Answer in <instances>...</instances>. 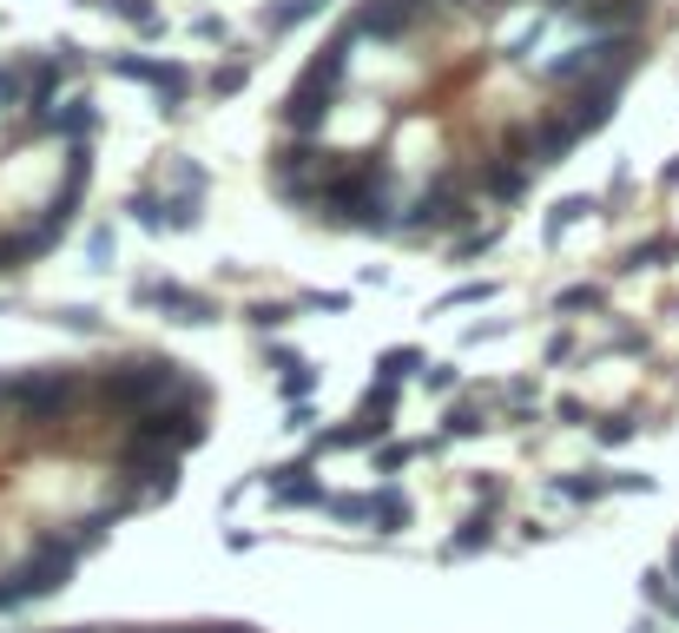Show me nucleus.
Instances as JSON below:
<instances>
[{
  "label": "nucleus",
  "mask_w": 679,
  "mask_h": 633,
  "mask_svg": "<svg viewBox=\"0 0 679 633\" xmlns=\"http://www.w3.org/2000/svg\"><path fill=\"white\" fill-rule=\"evenodd\" d=\"M73 568H79L73 542H66V535H40V542L26 548V561L0 575V614H20V608H33V601L59 594V588L73 581Z\"/></svg>",
  "instance_id": "1"
},
{
  "label": "nucleus",
  "mask_w": 679,
  "mask_h": 633,
  "mask_svg": "<svg viewBox=\"0 0 679 633\" xmlns=\"http://www.w3.org/2000/svg\"><path fill=\"white\" fill-rule=\"evenodd\" d=\"M178 376H185V363H172V357H132V363L106 370L99 396H106V410H119V416H145V410L172 403Z\"/></svg>",
  "instance_id": "2"
},
{
  "label": "nucleus",
  "mask_w": 679,
  "mask_h": 633,
  "mask_svg": "<svg viewBox=\"0 0 679 633\" xmlns=\"http://www.w3.org/2000/svg\"><path fill=\"white\" fill-rule=\"evenodd\" d=\"M330 165H337V152H324L317 139H291V145H277L271 152V192L284 198V205H317V192H324V178H330Z\"/></svg>",
  "instance_id": "3"
},
{
  "label": "nucleus",
  "mask_w": 679,
  "mask_h": 633,
  "mask_svg": "<svg viewBox=\"0 0 679 633\" xmlns=\"http://www.w3.org/2000/svg\"><path fill=\"white\" fill-rule=\"evenodd\" d=\"M0 403H13L26 423H66L79 403V376L73 370H26V376H0Z\"/></svg>",
  "instance_id": "4"
},
{
  "label": "nucleus",
  "mask_w": 679,
  "mask_h": 633,
  "mask_svg": "<svg viewBox=\"0 0 679 633\" xmlns=\"http://www.w3.org/2000/svg\"><path fill=\"white\" fill-rule=\"evenodd\" d=\"M475 205H469V192H462V172L456 165H442L429 185H423V198L409 205V218H403V231L409 238H423V231H449V225H462Z\"/></svg>",
  "instance_id": "5"
},
{
  "label": "nucleus",
  "mask_w": 679,
  "mask_h": 633,
  "mask_svg": "<svg viewBox=\"0 0 679 633\" xmlns=\"http://www.w3.org/2000/svg\"><path fill=\"white\" fill-rule=\"evenodd\" d=\"M337 92H343V86H330V79L304 73V79L284 92V106H277L284 132H291V139H317V132L330 125V112H337Z\"/></svg>",
  "instance_id": "6"
},
{
  "label": "nucleus",
  "mask_w": 679,
  "mask_h": 633,
  "mask_svg": "<svg viewBox=\"0 0 679 633\" xmlns=\"http://www.w3.org/2000/svg\"><path fill=\"white\" fill-rule=\"evenodd\" d=\"M139 304H152V310H165L172 324H218V297H205V291H191V284H172V277H145L139 291H132Z\"/></svg>",
  "instance_id": "7"
},
{
  "label": "nucleus",
  "mask_w": 679,
  "mask_h": 633,
  "mask_svg": "<svg viewBox=\"0 0 679 633\" xmlns=\"http://www.w3.org/2000/svg\"><path fill=\"white\" fill-rule=\"evenodd\" d=\"M429 13V0H363L350 20L363 26V40H383V46H396V40H409L416 33V20Z\"/></svg>",
  "instance_id": "8"
},
{
  "label": "nucleus",
  "mask_w": 679,
  "mask_h": 633,
  "mask_svg": "<svg viewBox=\"0 0 679 633\" xmlns=\"http://www.w3.org/2000/svg\"><path fill=\"white\" fill-rule=\"evenodd\" d=\"M264 489H271V509L277 515H297V509H324L330 502V489L310 476V462L297 456V462H284V469H271L264 476Z\"/></svg>",
  "instance_id": "9"
},
{
  "label": "nucleus",
  "mask_w": 679,
  "mask_h": 633,
  "mask_svg": "<svg viewBox=\"0 0 679 633\" xmlns=\"http://www.w3.org/2000/svg\"><path fill=\"white\" fill-rule=\"evenodd\" d=\"M568 20L588 26V40H601V33H634V26L647 20V0H581Z\"/></svg>",
  "instance_id": "10"
},
{
  "label": "nucleus",
  "mask_w": 679,
  "mask_h": 633,
  "mask_svg": "<svg viewBox=\"0 0 679 633\" xmlns=\"http://www.w3.org/2000/svg\"><path fill=\"white\" fill-rule=\"evenodd\" d=\"M271 370H277V396L297 410V403H310L317 396V370L297 357V350H284V343H271Z\"/></svg>",
  "instance_id": "11"
},
{
  "label": "nucleus",
  "mask_w": 679,
  "mask_h": 633,
  "mask_svg": "<svg viewBox=\"0 0 679 633\" xmlns=\"http://www.w3.org/2000/svg\"><path fill=\"white\" fill-rule=\"evenodd\" d=\"M528 139H535V172H541V165H561V159H568V145H574L581 132H574V119H568V112H548V119H535V125H528Z\"/></svg>",
  "instance_id": "12"
},
{
  "label": "nucleus",
  "mask_w": 679,
  "mask_h": 633,
  "mask_svg": "<svg viewBox=\"0 0 679 633\" xmlns=\"http://www.w3.org/2000/svg\"><path fill=\"white\" fill-rule=\"evenodd\" d=\"M614 99H621V86H574V106H568L574 132H601L614 119Z\"/></svg>",
  "instance_id": "13"
},
{
  "label": "nucleus",
  "mask_w": 679,
  "mask_h": 633,
  "mask_svg": "<svg viewBox=\"0 0 679 633\" xmlns=\"http://www.w3.org/2000/svg\"><path fill=\"white\" fill-rule=\"evenodd\" d=\"M528 185H535V165H522V159H495V165H482V192H489L495 205H515Z\"/></svg>",
  "instance_id": "14"
},
{
  "label": "nucleus",
  "mask_w": 679,
  "mask_h": 633,
  "mask_svg": "<svg viewBox=\"0 0 679 633\" xmlns=\"http://www.w3.org/2000/svg\"><path fill=\"white\" fill-rule=\"evenodd\" d=\"M53 132H59L66 145H86V139L99 132V106H92L86 92H79V99H66V106L53 112Z\"/></svg>",
  "instance_id": "15"
},
{
  "label": "nucleus",
  "mask_w": 679,
  "mask_h": 633,
  "mask_svg": "<svg viewBox=\"0 0 679 633\" xmlns=\"http://www.w3.org/2000/svg\"><path fill=\"white\" fill-rule=\"evenodd\" d=\"M482 548H495V515H469V522L442 542L449 561H469V555H482Z\"/></svg>",
  "instance_id": "16"
},
{
  "label": "nucleus",
  "mask_w": 679,
  "mask_h": 633,
  "mask_svg": "<svg viewBox=\"0 0 679 633\" xmlns=\"http://www.w3.org/2000/svg\"><path fill=\"white\" fill-rule=\"evenodd\" d=\"M370 522H376V535H403V528L416 522V509H409V495H403L396 482H383V489H376V515H370Z\"/></svg>",
  "instance_id": "17"
},
{
  "label": "nucleus",
  "mask_w": 679,
  "mask_h": 633,
  "mask_svg": "<svg viewBox=\"0 0 679 633\" xmlns=\"http://www.w3.org/2000/svg\"><path fill=\"white\" fill-rule=\"evenodd\" d=\"M317 13H324V0H271V7H264V33L284 40V33H297L304 20H317Z\"/></svg>",
  "instance_id": "18"
},
{
  "label": "nucleus",
  "mask_w": 679,
  "mask_h": 633,
  "mask_svg": "<svg viewBox=\"0 0 679 633\" xmlns=\"http://www.w3.org/2000/svg\"><path fill=\"white\" fill-rule=\"evenodd\" d=\"M86 7H99V13H112V20H125L132 33H165V13H158L152 0H86Z\"/></svg>",
  "instance_id": "19"
},
{
  "label": "nucleus",
  "mask_w": 679,
  "mask_h": 633,
  "mask_svg": "<svg viewBox=\"0 0 679 633\" xmlns=\"http://www.w3.org/2000/svg\"><path fill=\"white\" fill-rule=\"evenodd\" d=\"M423 370H429V357H423V350H409V343H396V350H383V357H376V383H396V390H403L409 376H423Z\"/></svg>",
  "instance_id": "20"
},
{
  "label": "nucleus",
  "mask_w": 679,
  "mask_h": 633,
  "mask_svg": "<svg viewBox=\"0 0 679 633\" xmlns=\"http://www.w3.org/2000/svg\"><path fill=\"white\" fill-rule=\"evenodd\" d=\"M607 489H614V476H555V482H548V495H555V502H574V509L601 502Z\"/></svg>",
  "instance_id": "21"
},
{
  "label": "nucleus",
  "mask_w": 679,
  "mask_h": 633,
  "mask_svg": "<svg viewBox=\"0 0 679 633\" xmlns=\"http://www.w3.org/2000/svg\"><path fill=\"white\" fill-rule=\"evenodd\" d=\"M119 515H125V509H99V515L73 522V535H66V542H73V555H92V548H99V542H106V535L119 528Z\"/></svg>",
  "instance_id": "22"
},
{
  "label": "nucleus",
  "mask_w": 679,
  "mask_h": 633,
  "mask_svg": "<svg viewBox=\"0 0 679 633\" xmlns=\"http://www.w3.org/2000/svg\"><path fill=\"white\" fill-rule=\"evenodd\" d=\"M152 92H158V112H178V106L191 99V73H185L178 59H165V66H158V86H152Z\"/></svg>",
  "instance_id": "23"
},
{
  "label": "nucleus",
  "mask_w": 679,
  "mask_h": 633,
  "mask_svg": "<svg viewBox=\"0 0 679 633\" xmlns=\"http://www.w3.org/2000/svg\"><path fill=\"white\" fill-rule=\"evenodd\" d=\"M588 211H601V205H594V198H581V192H574V198H561V205L548 211V231H541V238H548V244H561V238H568Z\"/></svg>",
  "instance_id": "24"
},
{
  "label": "nucleus",
  "mask_w": 679,
  "mask_h": 633,
  "mask_svg": "<svg viewBox=\"0 0 679 633\" xmlns=\"http://www.w3.org/2000/svg\"><path fill=\"white\" fill-rule=\"evenodd\" d=\"M324 515H330V522H343V528H363V522L376 515V495H343V489H330Z\"/></svg>",
  "instance_id": "25"
},
{
  "label": "nucleus",
  "mask_w": 679,
  "mask_h": 633,
  "mask_svg": "<svg viewBox=\"0 0 679 633\" xmlns=\"http://www.w3.org/2000/svg\"><path fill=\"white\" fill-rule=\"evenodd\" d=\"M205 86H211V99H238V92L251 86V59L238 53V59H224V66H211V79H205Z\"/></svg>",
  "instance_id": "26"
},
{
  "label": "nucleus",
  "mask_w": 679,
  "mask_h": 633,
  "mask_svg": "<svg viewBox=\"0 0 679 633\" xmlns=\"http://www.w3.org/2000/svg\"><path fill=\"white\" fill-rule=\"evenodd\" d=\"M205 185H211V178H205L198 159H172V192H165V198H191V205H205Z\"/></svg>",
  "instance_id": "27"
},
{
  "label": "nucleus",
  "mask_w": 679,
  "mask_h": 633,
  "mask_svg": "<svg viewBox=\"0 0 679 633\" xmlns=\"http://www.w3.org/2000/svg\"><path fill=\"white\" fill-rule=\"evenodd\" d=\"M125 211H132V225H139V231L165 238V192H132V198H125Z\"/></svg>",
  "instance_id": "28"
},
{
  "label": "nucleus",
  "mask_w": 679,
  "mask_h": 633,
  "mask_svg": "<svg viewBox=\"0 0 679 633\" xmlns=\"http://www.w3.org/2000/svg\"><path fill=\"white\" fill-rule=\"evenodd\" d=\"M436 449H442L436 436H429V443H383V449H376V469H383V476H396V469H409L416 456H436Z\"/></svg>",
  "instance_id": "29"
},
{
  "label": "nucleus",
  "mask_w": 679,
  "mask_h": 633,
  "mask_svg": "<svg viewBox=\"0 0 679 633\" xmlns=\"http://www.w3.org/2000/svg\"><path fill=\"white\" fill-rule=\"evenodd\" d=\"M640 594H647L660 614H673V621H679V581H673V568H654V575L640 581Z\"/></svg>",
  "instance_id": "30"
},
{
  "label": "nucleus",
  "mask_w": 679,
  "mask_h": 633,
  "mask_svg": "<svg viewBox=\"0 0 679 633\" xmlns=\"http://www.w3.org/2000/svg\"><path fill=\"white\" fill-rule=\"evenodd\" d=\"M158 66H165V59H145V53H119V59H112V79H132V86H158Z\"/></svg>",
  "instance_id": "31"
},
{
  "label": "nucleus",
  "mask_w": 679,
  "mask_h": 633,
  "mask_svg": "<svg viewBox=\"0 0 679 633\" xmlns=\"http://www.w3.org/2000/svg\"><path fill=\"white\" fill-rule=\"evenodd\" d=\"M667 258H679V238H647V244L627 251V271H654V264H667Z\"/></svg>",
  "instance_id": "32"
},
{
  "label": "nucleus",
  "mask_w": 679,
  "mask_h": 633,
  "mask_svg": "<svg viewBox=\"0 0 679 633\" xmlns=\"http://www.w3.org/2000/svg\"><path fill=\"white\" fill-rule=\"evenodd\" d=\"M357 416H370V423H396V383H370Z\"/></svg>",
  "instance_id": "33"
},
{
  "label": "nucleus",
  "mask_w": 679,
  "mask_h": 633,
  "mask_svg": "<svg viewBox=\"0 0 679 633\" xmlns=\"http://www.w3.org/2000/svg\"><path fill=\"white\" fill-rule=\"evenodd\" d=\"M489 429V410L482 403H456L449 410V436H482Z\"/></svg>",
  "instance_id": "34"
},
{
  "label": "nucleus",
  "mask_w": 679,
  "mask_h": 633,
  "mask_svg": "<svg viewBox=\"0 0 679 633\" xmlns=\"http://www.w3.org/2000/svg\"><path fill=\"white\" fill-rule=\"evenodd\" d=\"M489 297H495V284L482 277V284H456L449 297H436V310H462V304H489Z\"/></svg>",
  "instance_id": "35"
},
{
  "label": "nucleus",
  "mask_w": 679,
  "mask_h": 633,
  "mask_svg": "<svg viewBox=\"0 0 679 633\" xmlns=\"http://www.w3.org/2000/svg\"><path fill=\"white\" fill-rule=\"evenodd\" d=\"M489 244H495V225H482V231H469V238H456V244H449V258H456V264H469V258H482Z\"/></svg>",
  "instance_id": "36"
},
{
  "label": "nucleus",
  "mask_w": 679,
  "mask_h": 633,
  "mask_svg": "<svg viewBox=\"0 0 679 633\" xmlns=\"http://www.w3.org/2000/svg\"><path fill=\"white\" fill-rule=\"evenodd\" d=\"M634 429H640L634 416H601V423H594V436H601L607 449H621V443H634Z\"/></svg>",
  "instance_id": "37"
},
{
  "label": "nucleus",
  "mask_w": 679,
  "mask_h": 633,
  "mask_svg": "<svg viewBox=\"0 0 679 633\" xmlns=\"http://www.w3.org/2000/svg\"><path fill=\"white\" fill-rule=\"evenodd\" d=\"M555 310H568V317H574V310H601V291H594V284H574V291L555 297Z\"/></svg>",
  "instance_id": "38"
},
{
  "label": "nucleus",
  "mask_w": 679,
  "mask_h": 633,
  "mask_svg": "<svg viewBox=\"0 0 679 633\" xmlns=\"http://www.w3.org/2000/svg\"><path fill=\"white\" fill-rule=\"evenodd\" d=\"M251 324L271 337V330H284V324H291V304H271V297H264V304H251Z\"/></svg>",
  "instance_id": "39"
},
{
  "label": "nucleus",
  "mask_w": 679,
  "mask_h": 633,
  "mask_svg": "<svg viewBox=\"0 0 679 633\" xmlns=\"http://www.w3.org/2000/svg\"><path fill=\"white\" fill-rule=\"evenodd\" d=\"M456 383H462V370H456V363H429V370H423V390H429V396H449Z\"/></svg>",
  "instance_id": "40"
},
{
  "label": "nucleus",
  "mask_w": 679,
  "mask_h": 633,
  "mask_svg": "<svg viewBox=\"0 0 679 633\" xmlns=\"http://www.w3.org/2000/svg\"><path fill=\"white\" fill-rule=\"evenodd\" d=\"M59 324H66L73 337H92V330H99V310H86V304H66V310H59Z\"/></svg>",
  "instance_id": "41"
},
{
  "label": "nucleus",
  "mask_w": 679,
  "mask_h": 633,
  "mask_svg": "<svg viewBox=\"0 0 679 633\" xmlns=\"http://www.w3.org/2000/svg\"><path fill=\"white\" fill-rule=\"evenodd\" d=\"M112 251H119V244H112V231H106V225H99V231H92V238H86V258H92V264H99V271H112Z\"/></svg>",
  "instance_id": "42"
},
{
  "label": "nucleus",
  "mask_w": 679,
  "mask_h": 633,
  "mask_svg": "<svg viewBox=\"0 0 679 633\" xmlns=\"http://www.w3.org/2000/svg\"><path fill=\"white\" fill-rule=\"evenodd\" d=\"M502 403H508V410H541V396H535V383H528V376H515V383L502 390Z\"/></svg>",
  "instance_id": "43"
},
{
  "label": "nucleus",
  "mask_w": 679,
  "mask_h": 633,
  "mask_svg": "<svg viewBox=\"0 0 679 633\" xmlns=\"http://www.w3.org/2000/svg\"><path fill=\"white\" fill-rule=\"evenodd\" d=\"M0 106H26V73L0 66Z\"/></svg>",
  "instance_id": "44"
},
{
  "label": "nucleus",
  "mask_w": 679,
  "mask_h": 633,
  "mask_svg": "<svg viewBox=\"0 0 679 633\" xmlns=\"http://www.w3.org/2000/svg\"><path fill=\"white\" fill-rule=\"evenodd\" d=\"M191 33H198V40H218V46L231 40V26H224L218 13H198V20H191Z\"/></svg>",
  "instance_id": "45"
},
{
  "label": "nucleus",
  "mask_w": 679,
  "mask_h": 633,
  "mask_svg": "<svg viewBox=\"0 0 679 633\" xmlns=\"http://www.w3.org/2000/svg\"><path fill=\"white\" fill-rule=\"evenodd\" d=\"M304 304H310V310H350V297H343V291H317V297H304Z\"/></svg>",
  "instance_id": "46"
},
{
  "label": "nucleus",
  "mask_w": 679,
  "mask_h": 633,
  "mask_svg": "<svg viewBox=\"0 0 679 633\" xmlns=\"http://www.w3.org/2000/svg\"><path fill=\"white\" fill-rule=\"evenodd\" d=\"M654 489V476H614V495H647Z\"/></svg>",
  "instance_id": "47"
},
{
  "label": "nucleus",
  "mask_w": 679,
  "mask_h": 633,
  "mask_svg": "<svg viewBox=\"0 0 679 633\" xmlns=\"http://www.w3.org/2000/svg\"><path fill=\"white\" fill-rule=\"evenodd\" d=\"M449 13H482V0H442Z\"/></svg>",
  "instance_id": "48"
},
{
  "label": "nucleus",
  "mask_w": 679,
  "mask_h": 633,
  "mask_svg": "<svg viewBox=\"0 0 679 633\" xmlns=\"http://www.w3.org/2000/svg\"><path fill=\"white\" fill-rule=\"evenodd\" d=\"M574 7H581V0H548V13H574Z\"/></svg>",
  "instance_id": "49"
},
{
  "label": "nucleus",
  "mask_w": 679,
  "mask_h": 633,
  "mask_svg": "<svg viewBox=\"0 0 679 633\" xmlns=\"http://www.w3.org/2000/svg\"><path fill=\"white\" fill-rule=\"evenodd\" d=\"M660 178H667V185H679V159H673V165H667V172H660Z\"/></svg>",
  "instance_id": "50"
},
{
  "label": "nucleus",
  "mask_w": 679,
  "mask_h": 633,
  "mask_svg": "<svg viewBox=\"0 0 679 633\" xmlns=\"http://www.w3.org/2000/svg\"><path fill=\"white\" fill-rule=\"evenodd\" d=\"M673 581H679V542H673Z\"/></svg>",
  "instance_id": "51"
},
{
  "label": "nucleus",
  "mask_w": 679,
  "mask_h": 633,
  "mask_svg": "<svg viewBox=\"0 0 679 633\" xmlns=\"http://www.w3.org/2000/svg\"><path fill=\"white\" fill-rule=\"evenodd\" d=\"M66 633H99V627H66Z\"/></svg>",
  "instance_id": "52"
}]
</instances>
